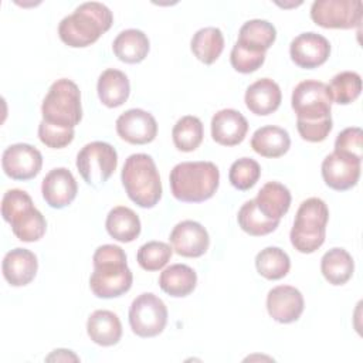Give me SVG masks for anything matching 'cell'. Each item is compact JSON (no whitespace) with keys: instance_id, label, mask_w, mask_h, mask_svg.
<instances>
[{"instance_id":"5","label":"cell","mask_w":363,"mask_h":363,"mask_svg":"<svg viewBox=\"0 0 363 363\" xmlns=\"http://www.w3.org/2000/svg\"><path fill=\"white\" fill-rule=\"evenodd\" d=\"M1 216L13 234L24 242L38 241L47 230L44 216L34 207L30 194L20 189L7 190L1 200Z\"/></svg>"},{"instance_id":"18","label":"cell","mask_w":363,"mask_h":363,"mask_svg":"<svg viewBox=\"0 0 363 363\" xmlns=\"http://www.w3.org/2000/svg\"><path fill=\"white\" fill-rule=\"evenodd\" d=\"M41 193L50 207L64 208L77 197L78 186L75 177L67 167H55L43 179Z\"/></svg>"},{"instance_id":"13","label":"cell","mask_w":363,"mask_h":363,"mask_svg":"<svg viewBox=\"0 0 363 363\" xmlns=\"http://www.w3.org/2000/svg\"><path fill=\"white\" fill-rule=\"evenodd\" d=\"M360 163L362 160L335 150L322 162V177L333 190H349L359 182Z\"/></svg>"},{"instance_id":"42","label":"cell","mask_w":363,"mask_h":363,"mask_svg":"<svg viewBox=\"0 0 363 363\" xmlns=\"http://www.w3.org/2000/svg\"><path fill=\"white\" fill-rule=\"evenodd\" d=\"M47 362H51V360H55V362H69V360H74V362H78V356L72 353V350H67V349H55L51 354H48L45 357Z\"/></svg>"},{"instance_id":"23","label":"cell","mask_w":363,"mask_h":363,"mask_svg":"<svg viewBox=\"0 0 363 363\" xmlns=\"http://www.w3.org/2000/svg\"><path fill=\"white\" fill-rule=\"evenodd\" d=\"M99 101L108 108H118L125 104L130 94V84L125 72L108 68L105 69L96 84Z\"/></svg>"},{"instance_id":"30","label":"cell","mask_w":363,"mask_h":363,"mask_svg":"<svg viewBox=\"0 0 363 363\" xmlns=\"http://www.w3.org/2000/svg\"><path fill=\"white\" fill-rule=\"evenodd\" d=\"M275 38H277V30L269 21L254 18V20L245 21L241 26L238 31L237 43L251 50L265 52L274 44Z\"/></svg>"},{"instance_id":"35","label":"cell","mask_w":363,"mask_h":363,"mask_svg":"<svg viewBox=\"0 0 363 363\" xmlns=\"http://www.w3.org/2000/svg\"><path fill=\"white\" fill-rule=\"evenodd\" d=\"M329 91L332 99L339 105H347L356 101L362 91V78L354 71H342L336 74L332 81Z\"/></svg>"},{"instance_id":"20","label":"cell","mask_w":363,"mask_h":363,"mask_svg":"<svg viewBox=\"0 0 363 363\" xmlns=\"http://www.w3.org/2000/svg\"><path fill=\"white\" fill-rule=\"evenodd\" d=\"M3 277L13 286L30 284L38 269V261L33 251L27 248H14L9 251L1 262Z\"/></svg>"},{"instance_id":"11","label":"cell","mask_w":363,"mask_h":363,"mask_svg":"<svg viewBox=\"0 0 363 363\" xmlns=\"http://www.w3.org/2000/svg\"><path fill=\"white\" fill-rule=\"evenodd\" d=\"M311 18L323 28H353L362 21V1L316 0L311 7Z\"/></svg>"},{"instance_id":"24","label":"cell","mask_w":363,"mask_h":363,"mask_svg":"<svg viewBox=\"0 0 363 363\" xmlns=\"http://www.w3.org/2000/svg\"><path fill=\"white\" fill-rule=\"evenodd\" d=\"M291 146L289 133L279 126L267 125L258 128L251 138V147L264 157H281Z\"/></svg>"},{"instance_id":"37","label":"cell","mask_w":363,"mask_h":363,"mask_svg":"<svg viewBox=\"0 0 363 363\" xmlns=\"http://www.w3.org/2000/svg\"><path fill=\"white\" fill-rule=\"evenodd\" d=\"M261 176V167L257 160L251 157H241L235 160L228 172V180L237 190L245 191L255 186Z\"/></svg>"},{"instance_id":"36","label":"cell","mask_w":363,"mask_h":363,"mask_svg":"<svg viewBox=\"0 0 363 363\" xmlns=\"http://www.w3.org/2000/svg\"><path fill=\"white\" fill-rule=\"evenodd\" d=\"M172 250L173 248L163 241H149L139 247L136 254L138 264L145 271H159L170 261Z\"/></svg>"},{"instance_id":"14","label":"cell","mask_w":363,"mask_h":363,"mask_svg":"<svg viewBox=\"0 0 363 363\" xmlns=\"http://www.w3.org/2000/svg\"><path fill=\"white\" fill-rule=\"evenodd\" d=\"M116 132L128 143L146 145L155 140L157 123L150 112L133 108L119 115L116 119Z\"/></svg>"},{"instance_id":"29","label":"cell","mask_w":363,"mask_h":363,"mask_svg":"<svg viewBox=\"0 0 363 363\" xmlns=\"http://www.w3.org/2000/svg\"><path fill=\"white\" fill-rule=\"evenodd\" d=\"M320 271L329 284L343 285L353 275L354 261L345 248L335 247L323 254L320 259Z\"/></svg>"},{"instance_id":"17","label":"cell","mask_w":363,"mask_h":363,"mask_svg":"<svg viewBox=\"0 0 363 363\" xmlns=\"http://www.w3.org/2000/svg\"><path fill=\"white\" fill-rule=\"evenodd\" d=\"M305 302L301 291L291 285H278L267 295V311L279 323H292L303 312Z\"/></svg>"},{"instance_id":"12","label":"cell","mask_w":363,"mask_h":363,"mask_svg":"<svg viewBox=\"0 0 363 363\" xmlns=\"http://www.w3.org/2000/svg\"><path fill=\"white\" fill-rule=\"evenodd\" d=\"M43 166L40 150L28 143H14L4 149L1 156V167L13 180L34 179Z\"/></svg>"},{"instance_id":"22","label":"cell","mask_w":363,"mask_h":363,"mask_svg":"<svg viewBox=\"0 0 363 363\" xmlns=\"http://www.w3.org/2000/svg\"><path fill=\"white\" fill-rule=\"evenodd\" d=\"M86 332L94 343L99 346H113L122 337V323L116 313L98 309L89 315Z\"/></svg>"},{"instance_id":"15","label":"cell","mask_w":363,"mask_h":363,"mask_svg":"<svg viewBox=\"0 0 363 363\" xmlns=\"http://www.w3.org/2000/svg\"><path fill=\"white\" fill-rule=\"evenodd\" d=\"M291 60L303 69H312L326 62L330 54V44L323 35L308 31L296 35L289 45Z\"/></svg>"},{"instance_id":"32","label":"cell","mask_w":363,"mask_h":363,"mask_svg":"<svg viewBox=\"0 0 363 363\" xmlns=\"http://www.w3.org/2000/svg\"><path fill=\"white\" fill-rule=\"evenodd\" d=\"M255 267L261 277L277 281L289 272L291 259L279 247H267L257 254Z\"/></svg>"},{"instance_id":"3","label":"cell","mask_w":363,"mask_h":363,"mask_svg":"<svg viewBox=\"0 0 363 363\" xmlns=\"http://www.w3.org/2000/svg\"><path fill=\"white\" fill-rule=\"evenodd\" d=\"M174 199L183 203H201L214 196L220 183V170L213 162H182L169 176Z\"/></svg>"},{"instance_id":"10","label":"cell","mask_w":363,"mask_h":363,"mask_svg":"<svg viewBox=\"0 0 363 363\" xmlns=\"http://www.w3.org/2000/svg\"><path fill=\"white\" fill-rule=\"evenodd\" d=\"M167 323V308L164 302L152 292L136 296L129 308V325L140 337H155L163 332Z\"/></svg>"},{"instance_id":"31","label":"cell","mask_w":363,"mask_h":363,"mask_svg":"<svg viewBox=\"0 0 363 363\" xmlns=\"http://www.w3.org/2000/svg\"><path fill=\"white\" fill-rule=\"evenodd\" d=\"M190 47L199 61L210 65L224 50V35L217 27H204L194 33Z\"/></svg>"},{"instance_id":"41","label":"cell","mask_w":363,"mask_h":363,"mask_svg":"<svg viewBox=\"0 0 363 363\" xmlns=\"http://www.w3.org/2000/svg\"><path fill=\"white\" fill-rule=\"evenodd\" d=\"M38 138L47 147L61 149L68 146L72 142L74 130L55 128L41 121L38 125Z\"/></svg>"},{"instance_id":"25","label":"cell","mask_w":363,"mask_h":363,"mask_svg":"<svg viewBox=\"0 0 363 363\" xmlns=\"http://www.w3.org/2000/svg\"><path fill=\"white\" fill-rule=\"evenodd\" d=\"M254 200L265 217L279 221L281 217L285 216L289 210L291 193L282 183L268 182L261 187Z\"/></svg>"},{"instance_id":"34","label":"cell","mask_w":363,"mask_h":363,"mask_svg":"<svg viewBox=\"0 0 363 363\" xmlns=\"http://www.w3.org/2000/svg\"><path fill=\"white\" fill-rule=\"evenodd\" d=\"M237 220H238L241 230L254 237L267 235V234L272 233L279 224V221L265 217L257 207L254 199L245 201L241 206V208L238 210V214H237Z\"/></svg>"},{"instance_id":"16","label":"cell","mask_w":363,"mask_h":363,"mask_svg":"<svg viewBox=\"0 0 363 363\" xmlns=\"http://www.w3.org/2000/svg\"><path fill=\"white\" fill-rule=\"evenodd\" d=\"M169 240L174 252L187 258L201 257L210 245L207 230L193 220L177 223L173 227Z\"/></svg>"},{"instance_id":"1","label":"cell","mask_w":363,"mask_h":363,"mask_svg":"<svg viewBox=\"0 0 363 363\" xmlns=\"http://www.w3.org/2000/svg\"><path fill=\"white\" fill-rule=\"evenodd\" d=\"M92 261L94 272L89 278V288L95 296L118 298L130 289L133 275L121 247L113 244L101 245L94 252Z\"/></svg>"},{"instance_id":"6","label":"cell","mask_w":363,"mask_h":363,"mask_svg":"<svg viewBox=\"0 0 363 363\" xmlns=\"http://www.w3.org/2000/svg\"><path fill=\"white\" fill-rule=\"evenodd\" d=\"M328 220L329 208L322 199L311 197L303 200L289 233L294 248L302 254L315 252L325 242Z\"/></svg>"},{"instance_id":"2","label":"cell","mask_w":363,"mask_h":363,"mask_svg":"<svg viewBox=\"0 0 363 363\" xmlns=\"http://www.w3.org/2000/svg\"><path fill=\"white\" fill-rule=\"evenodd\" d=\"M113 23L112 11L102 3L88 1L79 4L72 14L64 17L58 26L61 41L74 48L94 44Z\"/></svg>"},{"instance_id":"40","label":"cell","mask_w":363,"mask_h":363,"mask_svg":"<svg viewBox=\"0 0 363 363\" xmlns=\"http://www.w3.org/2000/svg\"><path fill=\"white\" fill-rule=\"evenodd\" d=\"M333 128L332 118H326L322 121H301L296 119V129L303 140L308 142H322L328 138Z\"/></svg>"},{"instance_id":"28","label":"cell","mask_w":363,"mask_h":363,"mask_svg":"<svg viewBox=\"0 0 363 363\" xmlns=\"http://www.w3.org/2000/svg\"><path fill=\"white\" fill-rule=\"evenodd\" d=\"M108 234L121 242H132L140 234V220L138 214L125 206L113 207L105 221Z\"/></svg>"},{"instance_id":"19","label":"cell","mask_w":363,"mask_h":363,"mask_svg":"<svg viewBox=\"0 0 363 363\" xmlns=\"http://www.w3.org/2000/svg\"><path fill=\"white\" fill-rule=\"evenodd\" d=\"M247 132L248 122L235 109H221L211 118V136L218 145L235 146L244 140Z\"/></svg>"},{"instance_id":"33","label":"cell","mask_w":363,"mask_h":363,"mask_svg":"<svg viewBox=\"0 0 363 363\" xmlns=\"http://www.w3.org/2000/svg\"><path fill=\"white\" fill-rule=\"evenodd\" d=\"M204 129L197 116L186 115L180 118L172 130L174 146L182 152H193L203 142Z\"/></svg>"},{"instance_id":"27","label":"cell","mask_w":363,"mask_h":363,"mask_svg":"<svg viewBox=\"0 0 363 363\" xmlns=\"http://www.w3.org/2000/svg\"><path fill=\"white\" fill-rule=\"evenodd\" d=\"M197 284L196 271L186 264H173L163 269L159 277V286L163 292L174 298L190 295Z\"/></svg>"},{"instance_id":"8","label":"cell","mask_w":363,"mask_h":363,"mask_svg":"<svg viewBox=\"0 0 363 363\" xmlns=\"http://www.w3.org/2000/svg\"><path fill=\"white\" fill-rule=\"evenodd\" d=\"M75 164L86 184L98 189L116 170L118 153L112 145L95 140L78 152Z\"/></svg>"},{"instance_id":"4","label":"cell","mask_w":363,"mask_h":363,"mask_svg":"<svg viewBox=\"0 0 363 363\" xmlns=\"http://www.w3.org/2000/svg\"><path fill=\"white\" fill-rule=\"evenodd\" d=\"M121 180L128 197L142 208L155 207L162 197V182L156 163L146 153L130 155L123 164Z\"/></svg>"},{"instance_id":"38","label":"cell","mask_w":363,"mask_h":363,"mask_svg":"<svg viewBox=\"0 0 363 363\" xmlns=\"http://www.w3.org/2000/svg\"><path fill=\"white\" fill-rule=\"evenodd\" d=\"M265 61V52L251 50L235 41L230 54V62L233 68L241 74H250L261 68Z\"/></svg>"},{"instance_id":"39","label":"cell","mask_w":363,"mask_h":363,"mask_svg":"<svg viewBox=\"0 0 363 363\" xmlns=\"http://www.w3.org/2000/svg\"><path fill=\"white\" fill-rule=\"evenodd\" d=\"M362 138L363 132L360 128H346L336 136L335 150L362 160Z\"/></svg>"},{"instance_id":"7","label":"cell","mask_w":363,"mask_h":363,"mask_svg":"<svg viewBox=\"0 0 363 363\" xmlns=\"http://www.w3.org/2000/svg\"><path fill=\"white\" fill-rule=\"evenodd\" d=\"M41 115L43 121L51 126L74 130L82 119L78 85L67 78L52 82L41 104Z\"/></svg>"},{"instance_id":"26","label":"cell","mask_w":363,"mask_h":363,"mask_svg":"<svg viewBox=\"0 0 363 363\" xmlns=\"http://www.w3.org/2000/svg\"><path fill=\"white\" fill-rule=\"evenodd\" d=\"M150 44L147 35L136 28L121 31L112 43V51L118 60L128 64L142 62L149 52Z\"/></svg>"},{"instance_id":"9","label":"cell","mask_w":363,"mask_h":363,"mask_svg":"<svg viewBox=\"0 0 363 363\" xmlns=\"http://www.w3.org/2000/svg\"><path fill=\"white\" fill-rule=\"evenodd\" d=\"M291 105L301 121H322L330 116L332 96L329 86L325 82L305 79L299 82L291 98Z\"/></svg>"},{"instance_id":"21","label":"cell","mask_w":363,"mask_h":363,"mask_svg":"<svg viewBox=\"0 0 363 363\" xmlns=\"http://www.w3.org/2000/svg\"><path fill=\"white\" fill-rule=\"evenodd\" d=\"M281 99L282 94L279 85L269 78H261L252 82L247 88L244 96L247 108L259 116L275 112L281 105Z\"/></svg>"}]
</instances>
